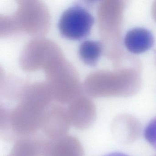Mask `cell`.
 <instances>
[{
    "label": "cell",
    "instance_id": "cell-1",
    "mask_svg": "<svg viewBox=\"0 0 156 156\" xmlns=\"http://www.w3.org/2000/svg\"><path fill=\"white\" fill-rule=\"evenodd\" d=\"M115 66L113 71L100 72L97 75L96 84L94 88L95 95L126 97L134 95L139 92L142 81L139 63L123 66L119 65Z\"/></svg>",
    "mask_w": 156,
    "mask_h": 156
},
{
    "label": "cell",
    "instance_id": "cell-2",
    "mask_svg": "<svg viewBox=\"0 0 156 156\" xmlns=\"http://www.w3.org/2000/svg\"><path fill=\"white\" fill-rule=\"evenodd\" d=\"M125 6L124 1L112 0L104 2L101 7L100 14L103 29L109 48L107 55L115 66L125 58L121 44V30Z\"/></svg>",
    "mask_w": 156,
    "mask_h": 156
},
{
    "label": "cell",
    "instance_id": "cell-3",
    "mask_svg": "<svg viewBox=\"0 0 156 156\" xmlns=\"http://www.w3.org/2000/svg\"><path fill=\"white\" fill-rule=\"evenodd\" d=\"M94 22V17L87 9L75 4L62 12L58 26L62 36L71 40H79L90 33Z\"/></svg>",
    "mask_w": 156,
    "mask_h": 156
},
{
    "label": "cell",
    "instance_id": "cell-4",
    "mask_svg": "<svg viewBox=\"0 0 156 156\" xmlns=\"http://www.w3.org/2000/svg\"><path fill=\"white\" fill-rule=\"evenodd\" d=\"M141 126L134 117L123 114L117 116L113 120L112 131L115 138L123 144L136 141L140 136Z\"/></svg>",
    "mask_w": 156,
    "mask_h": 156
},
{
    "label": "cell",
    "instance_id": "cell-5",
    "mask_svg": "<svg viewBox=\"0 0 156 156\" xmlns=\"http://www.w3.org/2000/svg\"><path fill=\"white\" fill-rule=\"evenodd\" d=\"M45 146L44 156H83L79 141L73 137H61Z\"/></svg>",
    "mask_w": 156,
    "mask_h": 156
},
{
    "label": "cell",
    "instance_id": "cell-6",
    "mask_svg": "<svg viewBox=\"0 0 156 156\" xmlns=\"http://www.w3.org/2000/svg\"><path fill=\"white\" fill-rule=\"evenodd\" d=\"M154 43L151 33L143 28H135L129 31L124 39V44L128 51L135 54L150 50Z\"/></svg>",
    "mask_w": 156,
    "mask_h": 156
},
{
    "label": "cell",
    "instance_id": "cell-7",
    "mask_svg": "<svg viewBox=\"0 0 156 156\" xmlns=\"http://www.w3.org/2000/svg\"><path fill=\"white\" fill-rule=\"evenodd\" d=\"M103 44L93 40H86L81 43L78 49V54L82 62L87 65L96 64L103 51Z\"/></svg>",
    "mask_w": 156,
    "mask_h": 156
},
{
    "label": "cell",
    "instance_id": "cell-8",
    "mask_svg": "<svg viewBox=\"0 0 156 156\" xmlns=\"http://www.w3.org/2000/svg\"><path fill=\"white\" fill-rule=\"evenodd\" d=\"M144 135L149 144L156 150V117L147 125L144 129Z\"/></svg>",
    "mask_w": 156,
    "mask_h": 156
},
{
    "label": "cell",
    "instance_id": "cell-9",
    "mask_svg": "<svg viewBox=\"0 0 156 156\" xmlns=\"http://www.w3.org/2000/svg\"><path fill=\"white\" fill-rule=\"evenodd\" d=\"M151 14L154 20L156 22V1H155L152 4L151 8Z\"/></svg>",
    "mask_w": 156,
    "mask_h": 156
},
{
    "label": "cell",
    "instance_id": "cell-10",
    "mask_svg": "<svg viewBox=\"0 0 156 156\" xmlns=\"http://www.w3.org/2000/svg\"><path fill=\"white\" fill-rule=\"evenodd\" d=\"M104 156H129L126 155V154L122 153V152H112V153H109V154H107Z\"/></svg>",
    "mask_w": 156,
    "mask_h": 156
},
{
    "label": "cell",
    "instance_id": "cell-11",
    "mask_svg": "<svg viewBox=\"0 0 156 156\" xmlns=\"http://www.w3.org/2000/svg\"></svg>",
    "mask_w": 156,
    "mask_h": 156
}]
</instances>
